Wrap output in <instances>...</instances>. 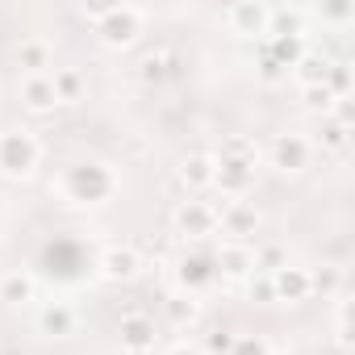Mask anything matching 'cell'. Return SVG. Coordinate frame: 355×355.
Instances as JSON below:
<instances>
[{
  "label": "cell",
  "instance_id": "6da1fadb",
  "mask_svg": "<svg viewBox=\"0 0 355 355\" xmlns=\"http://www.w3.org/2000/svg\"><path fill=\"white\" fill-rule=\"evenodd\" d=\"M59 189H63V197H67L71 205H88V209H92V205L113 201L117 175H113L101 159H80V163H71V167L63 171Z\"/></svg>",
  "mask_w": 355,
  "mask_h": 355
},
{
  "label": "cell",
  "instance_id": "7a4b0ae2",
  "mask_svg": "<svg viewBox=\"0 0 355 355\" xmlns=\"http://www.w3.org/2000/svg\"><path fill=\"white\" fill-rule=\"evenodd\" d=\"M88 21H92L101 46H109V51H125V46H134L138 34H142V9H134V5L88 9Z\"/></svg>",
  "mask_w": 355,
  "mask_h": 355
},
{
  "label": "cell",
  "instance_id": "3957f363",
  "mask_svg": "<svg viewBox=\"0 0 355 355\" xmlns=\"http://www.w3.org/2000/svg\"><path fill=\"white\" fill-rule=\"evenodd\" d=\"M38 159H42V146L34 134H26V130L0 134V175L5 180H30L38 171Z\"/></svg>",
  "mask_w": 355,
  "mask_h": 355
},
{
  "label": "cell",
  "instance_id": "277c9868",
  "mask_svg": "<svg viewBox=\"0 0 355 355\" xmlns=\"http://www.w3.org/2000/svg\"><path fill=\"white\" fill-rule=\"evenodd\" d=\"M259 155H214V189H222L230 201H243L255 184Z\"/></svg>",
  "mask_w": 355,
  "mask_h": 355
},
{
  "label": "cell",
  "instance_id": "5b68a950",
  "mask_svg": "<svg viewBox=\"0 0 355 355\" xmlns=\"http://www.w3.org/2000/svg\"><path fill=\"white\" fill-rule=\"evenodd\" d=\"M175 284H180V293L189 297H201L205 288L218 284V263L209 251H189L180 255V263H175Z\"/></svg>",
  "mask_w": 355,
  "mask_h": 355
},
{
  "label": "cell",
  "instance_id": "8992f818",
  "mask_svg": "<svg viewBox=\"0 0 355 355\" xmlns=\"http://www.w3.org/2000/svg\"><path fill=\"white\" fill-rule=\"evenodd\" d=\"M171 226H175V234L201 243V239H209L218 230V209L205 205V201H180L175 214H171Z\"/></svg>",
  "mask_w": 355,
  "mask_h": 355
},
{
  "label": "cell",
  "instance_id": "52a82bcc",
  "mask_svg": "<svg viewBox=\"0 0 355 355\" xmlns=\"http://www.w3.org/2000/svg\"><path fill=\"white\" fill-rule=\"evenodd\" d=\"M96 268H101V276H105L109 284H130V280H138V272H142V255H138V247H130V243H113V247L101 251Z\"/></svg>",
  "mask_w": 355,
  "mask_h": 355
},
{
  "label": "cell",
  "instance_id": "ba28073f",
  "mask_svg": "<svg viewBox=\"0 0 355 355\" xmlns=\"http://www.w3.org/2000/svg\"><path fill=\"white\" fill-rule=\"evenodd\" d=\"M226 26L234 38H268V5H255V0H243V5L226 9Z\"/></svg>",
  "mask_w": 355,
  "mask_h": 355
},
{
  "label": "cell",
  "instance_id": "9c48e42d",
  "mask_svg": "<svg viewBox=\"0 0 355 355\" xmlns=\"http://www.w3.org/2000/svg\"><path fill=\"white\" fill-rule=\"evenodd\" d=\"M117 338H121V351L125 355H150L155 351V322L146 313H125L121 326H117Z\"/></svg>",
  "mask_w": 355,
  "mask_h": 355
},
{
  "label": "cell",
  "instance_id": "30bf717a",
  "mask_svg": "<svg viewBox=\"0 0 355 355\" xmlns=\"http://www.w3.org/2000/svg\"><path fill=\"white\" fill-rule=\"evenodd\" d=\"M309 138H301V134H280L276 142H272V167L276 171H284V175H293V171H305L309 167Z\"/></svg>",
  "mask_w": 355,
  "mask_h": 355
},
{
  "label": "cell",
  "instance_id": "8fae6325",
  "mask_svg": "<svg viewBox=\"0 0 355 355\" xmlns=\"http://www.w3.org/2000/svg\"><path fill=\"white\" fill-rule=\"evenodd\" d=\"M272 288H276V301H288V305L309 301V297H313L309 268H301V263H284L280 272H272Z\"/></svg>",
  "mask_w": 355,
  "mask_h": 355
},
{
  "label": "cell",
  "instance_id": "7c38bea8",
  "mask_svg": "<svg viewBox=\"0 0 355 355\" xmlns=\"http://www.w3.org/2000/svg\"><path fill=\"white\" fill-rule=\"evenodd\" d=\"M259 222H263V218H259V209H255L251 201H226V209L218 214V226H222L234 243L247 239V234H255Z\"/></svg>",
  "mask_w": 355,
  "mask_h": 355
},
{
  "label": "cell",
  "instance_id": "4fadbf2b",
  "mask_svg": "<svg viewBox=\"0 0 355 355\" xmlns=\"http://www.w3.org/2000/svg\"><path fill=\"white\" fill-rule=\"evenodd\" d=\"M214 263H218V276L222 280H251L255 276V251L243 247V243H226L214 255Z\"/></svg>",
  "mask_w": 355,
  "mask_h": 355
},
{
  "label": "cell",
  "instance_id": "5bb4252c",
  "mask_svg": "<svg viewBox=\"0 0 355 355\" xmlns=\"http://www.w3.org/2000/svg\"><path fill=\"white\" fill-rule=\"evenodd\" d=\"M259 46H263V51L272 55V63H276V67H284V71H293V67L305 59V51H309L305 34H288V38H263Z\"/></svg>",
  "mask_w": 355,
  "mask_h": 355
},
{
  "label": "cell",
  "instance_id": "9a60e30c",
  "mask_svg": "<svg viewBox=\"0 0 355 355\" xmlns=\"http://www.w3.org/2000/svg\"><path fill=\"white\" fill-rule=\"evenodd\" d=\"M21 105H26L30 113H38V117L55 113V109H59V101H55L51 76H26V84H21Z\"/></svg>",
  "mask_w": 355,
  "mask_h": 355
},
{
  "label": "cell",
  "instance_id": "2e32d148",
  "mask_svg": "<svg viewBox=\"0 0 355 355\" xmlns=\"http://www.w3.org/2000/svg\"><path fill=\"white\" fill-rule=\"evenodd\" d=\"M38 330L51 334V338H71L76 334V309L63 305V301H51L38 309Z\"/></svg>",
  "mask_w": 355,
  "mask_h": 355
},
{
  "label": "cell",
  "instance_id": "e0dca14e",
  "mask_svg": "<svg viewBox=\"0 0 355 355\" xmlns=\"http://www.w3.org/2000/svg\"><path fill=\"white\" fill-rule=\"evenodd\" d=\"M180 180L189 193H201V189H214V155L205 150H193L184 163H180Z\"/></svg>",
  "mask_w": 355,
  "mask_h": 355
},
{
  "label": "cell",
  "instance_id": "ac0fdd59",
  "mask_svg": "<svg viewBox=\"0 0 355 355\" xmlns=\"http://www.w3.org/2000/svg\"><path fill=\"white\" fill-rule=\"evenodd\" d=\"M34 293H38V284H34L30 272H5V276H0V301L13 305V309L17 305H30Z\"/></svg>",
  "mask_w": 355,
  "mask_h": 355
},
{
  "label": "cell",
  "instance_id": "d6986e66",
  "mask_svg": "<svg viewBox=\"0 0 355 355\" xmlns=\"http://www.w3.org/2000/svg\"><path fill=\"white\" fill-rule=\"evenodd\" d=\"M330 55L326 51H305V59L293 67V76H297V84L301 88H318V84H326V71H330Z\"/></svg>",
  "mask_w": 355,
  "mask_h": 355
},
{
  "label": "cell",
  "instance_id": "ffe728a7",
  "mask_svg": "<svg viewBox=\"0 0 355 355\" xmlns=\"http://www.w3.org/2000/svg\"><path fill=\"white\" fill-rule=\"evenodd\" d=\"M51 88H55V101L59 105H80L84 101V76L76 71V67H59L55 76H51Z\"/></svg>",
  "mask_w": 355,
  "mask_h": 355
},
{
  "label": "cell",
  "instance_id": "44dd1931",
  "mask_svg": "<svg viewBox=\"0 0 355 355\" xmlns=\"http://www.w3.org/2000/svg\"><path fill=\"white\" fill-rule=\"evenodd\" d=\"M163 313H167L171 326H180V330H184V326H193V322L201 318V301L189 297V293H175V297L163 301Z\"/></svg>",
  "mask_w": 355,
  "mask_h": 355
},
{
  "label": "cell",
  "instance_id": "7402d4cb",
  "mask_svg": "<svg viewBox=\"0 0 355 355\" xmlns=\"http://www.w3.org/2000/svg\"><path fill=\"white\" fill-rule=\"evenodd\" d=\"M305 34V9H268V38Z\"/></svg>",
  "mask_w": 355,
  "mask_h": 355
},
{
  "label": "cell",
  "instance_id": "603a6c76",
  "mask_svg": "<svg viewBox=\"0 0 355 355\" xmlns=\"http://www.w3.org/2000/svg\"><path fill=\"white\" fill-rule=\"evenodd\" d=\"M134 76H138L142 84H163V80L171 76V55H167V51H146V55L138 59Z\"/></svg>",
  "mask_w": 355,
  "mask_h": 355
},
{
  "label": "cell",
  "instance_id": "cb8c5ba5",
  "mask_svg": "<svg viewBox=\"0 0 355 355\" xmlns=\"http://www.w3.org/2000/svg\"><path fill=\"white\" fill-rule=\"evenodd\" d=\"M17 67H26L30 76H42V67H51V46L42 38H30L17 46Z\"/></svg>",
  "mask_w": 355,
  "mask_h": 355
},
{
  "label": "cell",
  "instance_id": "d4e9b609",
  "mask_svg": "<svg viewBox=\"0 0 355 355\" xmlns=\"http://www.w3.org/2000/svg\"><path fill=\"white\" fill-rule=\"evenodd\" d=\"M347 142H351V130H347V125H338L334 117H322V125H318V146H322V150H330V155H343V150H347Z\"/></svg>",
  "mask_w": 355,
  "mask_h": 355
},
{
  "label": "cell",
  "instance_id": "484cf974",
  "mask_svg": "<svg viewBox=\"0 0 355 355\" xmlns=\"http://www.w3.org/2000/svg\"><path fill=\"white\" fill-rule=\"evenodd\" d=\"M326 88H330V96H334V101H347V96H351V88H355L351 67L334 59V63H330V71H326Z\"/></svg>",
  "mask_w": 355,
  "mask_h": 355
},
{
  "label": "cell",
  "instance_id": "4316f807",
  "mask_svg": "<svg viewBox=\"0 0 355 355\" xmlns=\"http://www.w3.org/2000/svg\"><path fill=\"white\" fill-rule=\"evenodd\" d=\"M284 263H288V255H284V247H276V243H272V247H259V251H255V272H263V276L280 272Z\"/></svg>",
  "mask_w": 355,
  "mask_h": 355
},
{
  "label": "cell",
  "instance_id": "83f0119b",
  "mask_svg": "<svg viewBox=\"0 0 355 355\" xmlns=\"http://www.w3.org/2000/svg\"><path fill=\"white\" fill-rule=\"evenodd\" d=\"M226 355H272V347L259 334H234V343H230Z\"/></svg>",
  "mask_w": 355,
  "mask_h": 355
},
{
  "label": "cell",
  "instance_id": "f1b7e54d",
  "mask_svg": "<svg viewBox=\"0 0 355 355\" xmlns=\"http://www.w3.org/2000/svg\"><path fill=\"white\" fill-rule=\"evenodd\" d=\"M309 284H313V293H322V297H334V293H338V284H343V272H338V268L309 272Z\"/></svg>",
  "mask_w": 355,
  "mask_h": 355
},
{
  "label": "cell",
  "instance_id": "f546056e",
  "mask_svg": "<svg viewBox=\"0 0 355 355\" xmlns=\"http://www.w3.org/2000/svg\"><path fill=\"white\" fill-rule=\"evenodd\" d=\"M255 76H259L263 84H284V80H288V71H284V67H276V63H272V55H268L263 46H259V59H255Z\"/></svg>",
  "mask_w": 355,
  "mask_h": 355
},
{
  "label": "cell",
  "instance_id": "4dcf8cb0",
  "mask_svg": "<svg viewBox=\"0 0 355 355\" xmlns=\"http://www.w3.org/2000/svg\"><path fill=\"white\" fill-rule=\"evenodd\" d=\"M301 101H305V109H313V113H330V105H334V96H330V88L326 84H318V88H301Z\"/></svg>",
  "mask_w": 355,
  "mask_h": 355
},
{
  "label": "cell",
  "instance_id": "1f68e13d",
  "mask_svg": "<svg viewBox=\"0 0 355 355\" xmlns=\"http://www.w3.org/2000/svg\"><path fill=\"white\" fill-rule=\"evenodd\" d=\"M247 293H251V301H255V305H272V301H276L272 276H263V272H255V276L247 280Z\"/></svg>",
  "mask_w": 355,
  "mask_h": 355
},
{
  "label": "cell",
  "instance_id": "d6a6232c",
  "mask_svg": "<svg viewBox=\"0 0 355 355\" xmlns=\"http://www.w3.org/2000/svg\"><path fill=\"white\" fill-rule=\"evenodd\" d=\"M218 155H259V150H255V142H251L247 134H234V138H226V142H222V150H218Z\"/></svg>",
  "mask_w": 355,
  "mask_h": 355
},
{
  "label": "cell",
  "instance_id": "836d02e7",
  "mask_svg": "<svg viewBox=\"0 0 355 355\" xmlns=\"http://www.w3.org/2000/svg\"><path fill=\"white\" fill-rule=\"evenodd\" d=\"M338 347H343V351L351 347V301H347V297L338 301Z\"/></svg>",
  "mask_w": 355,
  "mask_h": 355
},
{
  "label": "cell",
  "instance_id": "e575fe53",
  "mask_svg": "<svg viewBox=\"0 0 355 355\" xmlns=\"http://www.w3.org/2000/svg\"><path fill=\"white\" fill-rule=\"evenodd\" d=\"M230 343H234V334H230V330H218V334H209V338H205V347H209L214 355H226V351H230Z\"/></svg>",
  "mask_w": 355,
  "mask_h": 355
},
{
  "label": "cell",
  "instance_id": "d590c367",
  "mask_svg": "<svg viewBox=\"0 0 355 355\" xmlns=\"http://www.w3.org/2000/svg\"><path fill=\"white\" fill-rule=\"evenodd\" d=\"M322 17H326V21H351L355 9H351V5H330V9H322Z\"/></svg>",
  "mask_w": 355,
  "mask_h": 355
},
{
  "label": "cell",
  "instance_id": "8d00e7d4",
  "mask_svg": "<svg viewBox=\"0 0 355 355\" xmlns=\"http://www.w3.org/2000/svg\"><path fill=\"white\" fill-rule=\"evenodd\" d=\"M167 355H201V351H197V347H189V343H175Z\"/></svg>",
  "mask_w": 355,
  "mask_h": 355
}]
</instances>
